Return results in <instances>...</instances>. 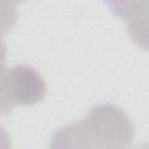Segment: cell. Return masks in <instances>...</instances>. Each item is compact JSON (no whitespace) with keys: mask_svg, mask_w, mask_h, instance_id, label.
Listing matches in <instances>:
<instances>
[{"mask_svg":"<svg viewBox=\"0 0 149 149\" xmlns=\"http://www.w3.org/2000/svg\"><path fill=\"white\" fill-rule=\"evenodd\" d=\"M5 90L14 106H31L41 102L47 94V83L41 73L24 64H17L3 74Z\"/></svg>","mask_w":149,"mask_h":149,"instance_id":"7a4b0ae2","label":"cell"},{"mask_svg":"<svg viewBox=\"0 0 149 149\" xmlns=\"http://www.w3.org/2000/svg\"><path fill=\"white\" fill-rule=\"evenodd\" d=\"M109 10L127 24L132 40L146 49L147 47V0H105Z\"/></svg>","mask_w":149,"mask_h":149,"instance_id":"3957f363","label":"cell"},{"mask_svg":"<svg viewBox=\"0 0 149 149\" xmlns=\"http://www.w3.org/2000/svg\"><path fill=\"white\" fill-rule=\"evenodd\" d=\"M9 135L5 130V128L0 127V148H8L10 147V141H9Z\"/></svg>","mask_w":149,"mask_h":149,"instance_id":"8992f818","label":"cell"},{"mask_svg":"<svg viewBox=\"0 0 149 149\" xmlns=\"http://www.w3.org/2000/svg\"><path fill=\"white\" fill-rule=\"evenodd\" d=\"M16 7L0 2V40H3V36L13 28L16 23Z\"/></svg>","mask_w":149,"mask_h":149,"instance_id":"277c9868","label":"cell"},{"mask_svg":"<svg viewBox=\"0 0 149 149\" xmlns=\"http://www.w3.org/2000/svg\"><path fill=\"white\" fill-rule=\"evenodd\" d=\"M6 69L0 70V116L9 114L13 108L15 107L8 99V95L5 90V84H3V74H5Z\"/></svg>","mask_w":149,"mask_h":149,"instance_id":"5b68a950","label":"cell"},{"mask_svg":"<svg viewBox=\"0 0 149 149\" xmlns=\"http://www.w3.org/2000/svg\"><path fill=\"white\" fill-rule=\"evenodd\" d=\"M135 136V126L116 105L91 108L85 119L58 129L50 148H127Z\"/></svg>","mask_w":149,"mask_h":149,"instance_id":"6da1fadb","label":"cell"}]
</instances>
